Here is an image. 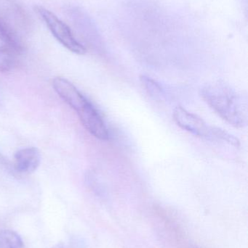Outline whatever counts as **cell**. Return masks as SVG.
<instances>
[{"instance_id":"1","label":"cell","mask_w":248,"mask_h":248,"mask_svg":"<svg viewBox=\"0 0 248 248\" xmlns=\"http://www.w3.org/2000/svg\"><path fill=\"white\" fill-rule=\"evenodd\" d=\"M205 103L227 123L237 128L247 125L246 99L228 84L221 81L207 84L200 90Z\"/></svg>"},{"instance_id":"2","label":"cell","mask_w":248,"mask_h":248,"mask_svg":"<svg viewBox=\"0 0 248 248\" xmlns=\"http://www.w3.org/2000/svg\"><path fill=\"white\" fill-rule=\"evenodd\" d=\"M52 84L58 96L75 110L87 131L99 140L109 139L107 127L100 113L75 86L63 77L54 78Z\"/></svg>"},{"instance_id":"3","label":"cell","mask_w":248,"mask_h":248,"mask_svg":"<svg viewBox=\"0 0 248 248\" xmlns=\"http://www.w3.org/2000/svg\"><path fill=\"white\" fill-rule=\"evenodd\" d=\"M173 119L179 127L196 137L208 140H218L230 143L232 136L227 131L208 125L201 118L187 111L182 107H177L173 112Z\"/></svg>"},{"instance_id":"4","label":"cell","mask_w":248,"mask_h":248,"mask_svg":"<svg viewBox=\"0 0 248 248\" xmlns=\"http://www.w3.org/2000/svg\"><path fill=\"white\" fill-rule=\"evenodd\" d=\"M35 11L45 22L55 39L68 50L77 55H84L87 52L85 46L77 41L71 29L50 10L41 6H36Z\"/></svg>"},{"instance_id":"5","label":"cell","mask_w":248,"mask_h":248,"mask_svg":"<svg viewBox=\"0 0 248 248\" xmlns=\"http://www.w3.org/2000/svg\"><path fill=\"white\" fill-rule=\"evenodd\" d=\"M0 17L20 37L30 29L29 16L16 0H0Z\"/></svg>"},{"instance_id":"6","label":"cell","mask_w":248,"mask_h":248,"mask_svg":"<svg viewBox=\"0 0 248 248\" xmlns=\"http://www.w3.org/2000/svg\"><path fill=\"white\" fill-rule=\"evenodd\" d=\"M15 169L22 173H33L40 164L41 156L36 147L21 149L14 156Z\"/></svg>"},{"instance_id":"7","label":"cell","mask_w":248,"mask_h":248,"mask_svg":"<svg viewBox=\"0 0 248 248\" xmlns=\"http://www.w3.org/2000/svg\"><path fill=\"white\" fill-rule=\"evenodd\" d=\"M0 40L2 41L6 46L12 48L19 55L25 50L23 39L17 35L7 23L0 17Z\"/></svg>"},{"instance_id":"8","label":"cell","mask_w":248,"mask_h":248,"mask_svg":"<svg viewBox=\"0 0 248 248\" xmlns=\"http://www.w3.org/2000/svg\"><path fill=\"white\" fill-rule=\"evenodd\" d=\"M18 53L9 46H0V72L5 73L12 71L17 62Z\"/></svg>"},{"instance_id":"9","label":"cell","mask_w":248,"mask_h":248,"mask_svg":"<svg viewBox=\"0 0 248 248\" xmlns=\"http://www.w3.org/2000/svg\"><path fill=\"white\" fill-rule=\"evenodd\" d=\"M0 248H23V240L16 232L9 230H1Z\"/></svg>"},{"instance_id":"10","label":"cell","mask_w":248,"mask_h":248,"mask_svg":"<svg viewBox=\"0 0 248 248\" xmlns=\"http://www.w3.org/2000/svg\"><path fill=\"white\" fill-rule=\"evenodd\" d=\"M141 81L143 87L151 97H154L155 99L158 97L162 98V96L163 95V90L161 87L156 81L145 76L141 77Z\"/></svg>"},{"instance_id":"11","label":"cell","mask_w":248,"mask_h":248,"mask_svg":"<svg viewBox=\"0 0 248 248\" xmlns=\"http://www.w3.org/2000/svg\"><path fill=\"white\" fill-rule=\"evenodd\" d=\"M52 248H64V246L62 243H58V244L55 245Z\"/></svg>"}]
</instances>
